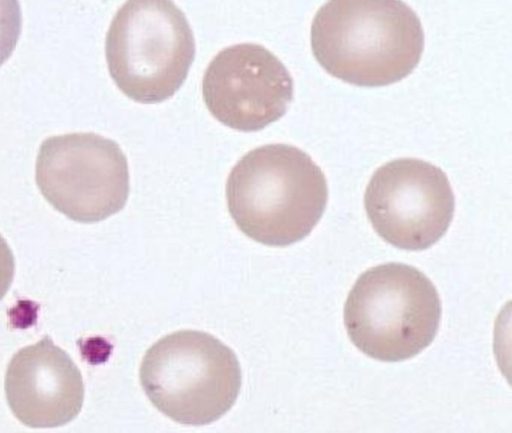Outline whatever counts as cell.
<instances>
[{
	"label": "cell",
	"mask_w": 512,
	"mask_h": 433,
	"mask_svg": "<svg viewBox=\"0 0 512 433\" xmlns=\"http://www.w3.org/2000/svg\"><path fill=\"white\" fill-rule=\"evenodd\" d=\"M311 47L331 76L380 87L415 69L424 32L417 14L402 0H328L312 21Z\"/></svg>",
	"instance_id": "1"
},
{
	"label": "cell",
	"mask_w": 512,
	"mask_h": 433,
	"mask_svg": "<svg viewBox=\"0 0 512 433\" xmlns=\"http://www.w3.org/2000/svg\"><path fill=\"white\" fill-rule=\"evenodd\" d=\"M328 198L324 173L301 149L268 144L248 152L226 183L229 213L249 238L283 247L304 239Z\"/></svg>",
	"instance_id": "2"
},
{
	"label": "cell",
	"mask_w": 512,
	"mask_h": 433,
	"mask_svg": "<svg viewBox=\"0 0 512 433\" xmlns=\"http://www.w3.org/2000/svg\"><path fill=\"white\" fill-rule=\"evenodd\" d=\"M441 301L417 268L386 263L366 270L350 290L344 325L356 348L384 362L412 358L434 340Z\"/></svg>",
	"instance_id": "3"
},
{
	"label": "cell",
	"mask_w": 512,
	"mask_h": 433,
	"mask_svg": "<svg viewBox=\"0 0 512 433\" xmlns=\"http://www.w3.org/2000/svg\"><path fill=\"white\" fill-rule=\"evenodd\" d=\"M139 374L145 394L160 412L193 426L227 413L242 383L233 350L213 335L195 330L159 339L144 355Z\"/></svg>",
	"instance_id": "4"
},
{
	"label": "cell",
	"mask_w": 512,
	"mask_h": 433,
	"mask_svg": "<svg viewBox=\"0 0 512 433\" xmlns=\"http://www.w3.org/2000/svg\"><path fill=\"white\" fill-rule=\"evenodd\" d=\"M105 55L110 76L126 96L159 103L184 83L195 40L172 0H127L110 24Z\"/></svg>",
	"instance_id": "5"
},
{
	"label": "cell",
	"mask_w": 512,
	"mask_h": 433,
	"mask_svg": "<svg viewBox=\"0 0 512 433\" xmlns=\"http://www.w3.org/2000/svg\"><path fill=\"white\" fill-rule=\"evenodd\" d=\"M35 180L57 211L81 223L119 212L129 195L124 153L113 140L92 132L45 139L36 158Z\"/></svg>",
	"instance_id": "6"
},
{
	"label": "cell",
	"mask_w": 512,
	"mask_h": 433,
	"mask_svg": "<svg viewBox=\"0 0 512 433\" xmlns=\"http://www.w3.org/2000/svg\"><path fill=\"white\" fill-rule=\"evenodd\" d=\"M364 207L377 234L404 250H424L449 228L455 209L453 190L439 167L400 158L379 167L364 194Z\"/></svg>",
	"instance_id": "7"
},
{
	"label": "cell",
	"mask_w": 512,
	"mask_h": 433,
	"mask_svg": "<svg viewBox=\"0 0 512 433\" xmlns=\"http://www.w3.org/2000/svg\"><path fill=\"white\" fill-rule=\"evenodd\" d=\"M202 94L215 119L229 128L252 132L286 113L293 99V80L265 47L240 43L223 49L209 63Z\"/></svg>",
	"instance_id": "8"
},
{
	"label": "cell",
	"mask_w": 512,
	"mask_h": 433,
	"mask_svg": "<svg viewBox=\"0 0 512 433\" xmlns=\"http://www.w3.org/2000/svg\"><path fill=\"white\" fill-rule=\"evenodd\" d=\"M4 387L14 416L32 428L69 423L81 411L84 400L78 367L49 336L13 355Z\"/></svg>",
	"instance_id": "9"
},
{
	"label": "cell",
	"mask_w": 512,
	"mask_h": 433,
	"mask_svg": "<svg viewBox=\"0 0 512 433\" xmlns=\"http://www.w3.org/2000/svg\"><path fill=\"white\" fill-rule=\"evenodd\" d=\"M22 28V13L18 0H0V66L13 53Z\"/></svg>",
	"instance_id": "10"
},
{
	"label": "cell",
	"mask_w": 512,
	"mask_h": 433,
	"mask_svg": "<svg viewBox=\"0 0 512 433\" xmlns=\"http://www.w3.org/2000/svg\"><path fill=\"white\" fill-rule=\"evenodd\" d=\"M14 272L15 261L13 253L6 240L0 235V300L10 288Z\"/></svg>",
	"instance_id": "11"
}]
</instances>
